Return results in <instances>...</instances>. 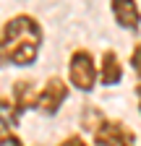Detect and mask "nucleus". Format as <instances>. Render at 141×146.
Masks as SVG:
<instances>
[{
    "label": "nucleus",
    "mask_w": 141,
    "mask_h": 146,
    "mask_svg": "<svg viewBox=\"0 0 141 146\" xmlns=\"http://www.w3.org/2000/svg\"><path fill=\"white\" fill-rule=\"evenodd\" d=\"M3 36L5 60L13 68H29L37 63L39 50L45 44V29L37 16L31 13H16L0 26Z\"/></svg>",
    "instance_id": "1"
},
{
    "label": "nucleus",
    "mask_w": 141,
    "mask_h": 146,
    "mask_svg": "<svg viewBox=\"0 0 141 146\" xmlns=\"http://www.w3.org/2000/svg\"><path fill=\"white\" fill-rule=\"evenodd\" d=\"M68 86L84 91V94L94 91V86H97V60H94L92 50L78 47V50L70 52V58H68Z\"/></svg>",
    "instance_id": "2"
},
{
    "label": "nucleus",
    "mask_w": 141,
    "mask_h": 146,
    "mask_svg": "<svg viewBox=\"0 0 141 146\" xmlns=\"http://www.w3.org/2000/svg\"><path fill=\"white\" fill-rule=\"evenodd\" d=\"M89 136H92V141H89L92 146H136L138 143L136 131L128 123H123L118 117H107V115L99 120V125Z\"/></svg>",
    "instance_id": "3"
},
{
    "label": "nucleus",
    "mask_w": 141,
    "mask_h": 146,
    "mask_svg": "<svg viewBox=\"0 0 141 146\" xmlns=\"http://www.w3.org/2000/svg\"><path fill=\"white\" fill-rule=\"evenodd\" d=\"M68 94H70V89H68L65 78H60V76H50V78L45 81V86L37 91L34 110H37L39 115L52 117V115H58V112H60V107L65 104Z\"/></svg>",
    "instance_id": "4"
},
{
    "label": "nucleus",
    "mask_w": 141,
    "mask_h": 146,
    "mask_svg": "<svg viewBox=\"0 0 141 146\" xmlns=\"http://www.w3.org/2000/svg\"><path fill=\"white\" fill-rule=\"evenodd\" d=\"M110 13L120 29H126L131 34L141 31V8L136 0H110Z\"/></svg>",
    "instance_id": "5"
},
{
    "label": "nucleus",
    "mask_w": 141,
    "mask_h": 146,
    "mask_svg": "<svg viewBox=\"0 0 141 146\" xmlns=\"http://www.w3.org/2000/svg\"><path fill=\"white\" fill-rule=\"evenodd\" d=\"M123 63L118 58V52L115 50H104L102 52V58L97 63V81L102 86H118L123 81Z\"/></svg>",
    "instance_id": "6"
},
{
    "label": "nucleus",
    "mask_w": 141,
    "mask_h": 146,
    "mask_svg": "<svg viewBox=\"0 0 141 146\" xmlns=\"http://www.w3.org/2000/svg\"><path fill=\"white\" fill-rule=\"evenodd\" d=\"M16 107H19V112H29L34 110V99H37V89H34V81L29 78H19L13 81V89H11V97H8Z\"/></svg>",
    "instance_id": "7"
},
{
    "label": "nucleus",
    "mask_w": 141,
    "mask_h": 146,
    "mask_svg": "<svg viewBox=\"0 0 141 146\" xmlns=\"http://www.w3.org/2000/svg\"><path fill=\"white\" fill-rule=\"evenodd\" d=\"M19 125H21V112H19V107H16L8 97L0 94V128H5V131H16Z\"/></svg>",
    "instance_id": "8"
},
{
    "label": "nucleus",
    "mask_w": 141,
    "mask_h": 146,
    "mask_svg": "<svg viewBox=\"0 0 141 146\" xmlns=\"http://www.w3.org/2000/svg\"><path fill=\"white\" fill-rule=\"evenodd\" d=\"M104 117V112L99 110V104H84L81 107V128L86 133H92L94 128L99 125V120Z\"/></svg>",
    "instance_id": "9"
},
{
    "label": "nucleus",
    "mask_w": 141,
    "mask_h": 146,
    "mask_svg": "<svg viewBox=\"0 0 141 146\" xmlns=\"http://www.w3.org/2000/svg\"><path fill=\"white\" fill-rule=\"evenodd\" d=\"M0 146H26V143L19 138L16 131H5V128H0Z\"/></svg>",
    "instance_id": "10"
},
{
    "label": "nucleus",
    "mask_w": 141,
    "mask_h": 146,
    "mask_svg": "<svg viewBox=\"0 0 141 146\" xmlns=\"http://www.w3.org/2000/svg\"><path fill=\"white\" fill-rule=\"evenodd\" d=\"M128 63H131V70L136 73V76H138V81H141V42H136V44H133Z\"/></svg>",
    "instance_id": "11"
},
{
    "label": "nucleus",
    "mask_w": 141,
    "mask_h": 146,
    "mask_svg": "<svg viewBox=\"0 0 141 146\" xmlns=\"http://www.w3.org/2000/svg\"><path fill=\"white\" fill-rule=\"evenodd\" d=\"M58 146H92V143L86 141L84 136H78V133H70V136H65L63 141H58Z\"/></svg>",
    "instance_id": "12"
},
{
    "label": "nucleus",
    "mask_w": 141,
    "mask_h": 146,
    "mask_svg": "<svg viewBox=\"0 0 141 146\" xmlns=\"http://www.w3.org/2000/svg\"><path fill=\"white\" fill-rule=\"evenodd\" d=\"M0 68H8V60H5V50H3V36H0Z\"/></svg>",
    "instance_id": "13"
},
{
    "label": "nucleus",
    "mask_w": 141,
    "mask_h": 146,
    "mask_svg": "<svg viewBox=\"0 0 141 146\" xmlns=\"http://www.w3.org/2000/svg\"><path fill=\"white\" fill-rule=\"evenodd\" d=\"M136 99H138V115H141V81L136 84Z\"/></svg>",
    "instance_id": "14"
}]
</instances>
